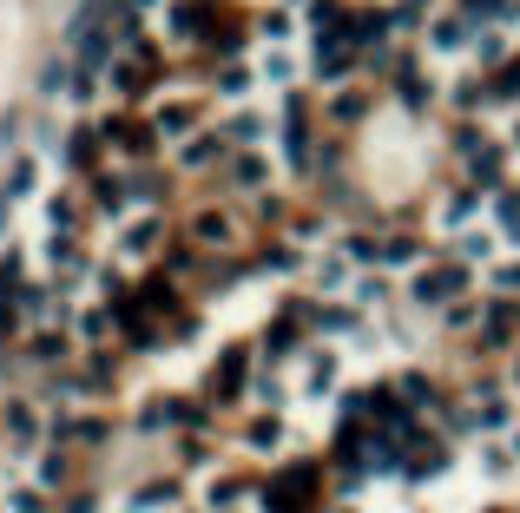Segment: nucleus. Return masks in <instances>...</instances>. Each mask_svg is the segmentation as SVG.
Instances as JSON below:
<instances>
[{
	"label": "nucleus",
	"mask_w": 520,
	"mask_h": 513,
	"mask_svg": "<svg viewBox=\"0 0 520 513\" xmlns=\"http://www.w3.org/2000/svg\"><path fill=\"white\" fill-rule=\"evenodd\" d=\"M507 448H514V461H520V428H514V435H507Z\"/></svg>",
	"instance_id": "nucleus-40"
},
{
	"label": "nucleus",
	"mask_w": 520,
	"mask_h": 513,
	"mask_svg": "<svg viewBox=\"0 0 520 513\" xmlns=\"http://www.w3.org/2000/svg\"><path fill=\"white\" fill-rule=\"evenodd\" d=\"M145 119H152V132H158L165 145H185L191 132H205V125H211L198 99H158V106L145 112Z\"/></svg>",
	"instance_id": "nucleus-10"
},
{
	"label": "nucleus",
	"mask_w": 520,
	"mask_h": 513,
	"mask_svg": "<svg viewBox=\"0 0 520 513\" xmlns=\"http://www.w3.org/2000/svg\"><path fill=\"white\" fill-rule=\"evenodd\" d=\"M244 369H251V349L244 342H231L218 362H211L205 375V395H218V402H231V395H244Z\"/></svg>",
	"instance_id": "nucleus-16"
},
{
	"label": "nucleus",
	"mask_w": 520,
	"mask_h": 513,
	"mask_svg": "<svg viewBox=\"0 0 520 513\" xmlns=\"http://www.w3.org/2000/svg\"><path fill=\"white\" fill-rule=\"evenodd\" d=\"M481 283H488L494 303H520V250H507L501 264H488V270H481Z\"/></svg>",
	"instance_id": "nucleus-26"
},
{
	"label": "nucleus",
	"mask_w": 520,
	"mask_h": 513,
	"mask_svg": "<svg viewBox=\"0 0 520 513\" xmlns=\"http://www.w3.org/2000/svg\"><path fill=\"white\" fill-rule=\"evenodd\" d=\"M33 178H40V158H14V171H7V185H0V211H14V204L33 191Z\"/></svg>",
	"instance_id": "nucleus-31"
},
{
	"label": "nucleus",
	"mask_w": 520,
	"mask_h": 513,
	"mask_svg": "<svg viewBox=\"0 0 520 513\" xmlns=\"http://www.w3.org/2000/svg\"><path fill=\"white\" fill-rule=\"evenodd\" d=\"M488 93L501 99V106H520V53H514V60H501V66H494Z\"/></svg>",
	"instance_id": "nucleus-35"
},
{
	"label": "nucleus",
	"mask_w": 520,
	"mask_h": 513,
	"mask_svg": "<svg viewBox=\"0 0 520 513\" xmlns=\"http://www.w3.org/2000/svg\"><path fill=\"white\" fill-rule=\"evenodd\" d=\"M27 349H33L40 362H66V329H60V323H40V329L27 336Z\"/></svg>",
	"instance_id": "nucleus-34"
},
{
	"label": "nucleus",
	"mask_w": 520,
	"mask_h": 513,
	"mask_svg": "<svg viewBox=\"0 0 520 513\" xmlns=\"http://www.w3.org/2000/svg\"><path fill=\"white\" fill-rule=\"evenodd\" d=\"M27 481H40L47 494H66V487H73V448H60V441H53V448H40V454H33V474H27Z\"/></svg>",
	"instance_id": "nucleus-23"
},
{
	"label": "nucleus",
	"mask_w": 520,
	"mask_h": 513,
	"mask_svg": "<svg viewBox=\"0 0 520 513\" xmlns=\"http://www.w3.org/2000/svg\"><path fill=\"white\" fill-rule=\"evenodd\" d=\"M185 231H191V244H198V250H231L237 244V218H231V211H191Z\"/></svg>",
	"instance_id": "nucleus-22"
},
{
	"label": "nucleus",
	"mask_w": 520,
	"mask_h": 513,
	"mask_svg": "<svg viewBox=\"0 0 520 513\" xmlns=\"http://www.w3.org/2000/svg\"><path fill=\"white\" fill-rule=\"evenodd\" d=\"M257 86H264V79H257V60H251V53H237V60H218V66H211V93H218L224 106H244Z\"/></svg>",
	"instance_id": "nucleus-12"
},
{
	"label": "nucleus",
	"mask_w": 520,
	"mask_h": 513,
	"mask_svg": "<svg viewBox=\"0 0 520 513\" xmlns=\"http://www.w3.org/2000/svg\"><path fill=\"white\" fill-rule=\"evenodd\" d=\"M244 500H251V487L237 481V474H211V487H205V507L211 513H237Z\"/></svg>",
	"instance_id": "nucleus-28"
},
{
	"label": "nucleus",
	"mask_w": 520,
	"mask_h": 513,
	"mask_svg": "<svg viewBox=\"0 0 520 513\" xmlns=\"http://www.w3.org/2000/svg\"><path fill=\"white\" fill-rule=\"evenodd\" d=\"M395 395H402V408H409V415H428V408H435V382H428V375H402V382H395Z\"/></svg>",
	"instance_id": "nucleus-33"
},
{
	"label": "nucleus",
	"mask_w": 520,
	"mask_h": 513,
	"mask_svg": "<svg viewBox=\"0 0 520 513\" xmlns=\"http://www.w3.org/2000/svg\"><path fill=\"white\" fill-rule=\"evenodd\" d=\"M106 415H93V408H79V415H60L53 421V441L60 448H106Z\"/></svg>",
	"instance_id": "nucleus-17"
},
{
	"label": "nucleus",
	"mask_w": 520,
	"mask_h": 513,
	"mask_svg": "<svg viewBox=\"0 0 520 513\" xmlns=\"http://www.w3.org/2000/svg\"><path fill=\"white\" fill-rule=\"evenodd\" d=\"M178 507V481H152L132 494V513H172Z\"/></svg>",
	"instance_id": "nucleus-32"
},
{
	"label": "nucleus",
	"mask_w": 520,
	"mask_h": 513,
	"mask_svg": "<svg viewBox=\"0 0 520 513\" xmlns=\"http://www.w3.org/2000/svg\"><path fill=\"white\" fill-rule=\"evenodd\" d=\"M474 33H481V27H474L461 7H442V14L422 27V40H428V53H435V60H468V53H474Z\"/></svg>",
	"instance_id": "nucleus-7"
},
{
	"label": "nucleus",
	"mask_w": 520,
	"mask_h": 513,
	"mask_svg": "<svg viewBox=\"0 0 520 513\" xmlns=\"http://www.w3.org/2000/svg\"><path fill=\"white\" fill-rule=\"evenodd\" d=\"M290 369H297V402H330L343 389V356L336 349H303Z\"/></svg>",
	"instance_id": "nucleus-5"
},
{
	"label": "nucleus",
	"mask_w": 520,
	"mask_h": 513,
	"mask_svg": "<svg viewBox=\"0 0 520 513\" xmlns=\"http://www.w3.org/2000/svg\"><path fill=\"white\" fill-rule=\"evenodd\" d=\"M119 323H126V316H112V310H86V316H79V336H86V342H106V336H119Z\"/></svg>",
	"instance_id": "nucleus-37"
},
{
	"label": "nucleus",
	"mask_w": 520,
	"mask_h": 513,
	"mask_svg": "<svg viewBox=\"0 0 520 513\" xmlns=\"http://www.w3.org/2000/svg\"><path fill=\"white\" fill-rule=\"evenodd\" d=\"M158 27H165V40H172V47H198V40H211V7L205 0H172V7H165V14H158Z\"/></svg>",
	"instance_id": "nucleus-11"
},
{
	"label": "nucleus",
	"mask_w": 520,
	"mask_h": 513,
	"mask_svg": "<svg viewBox=\"0 0 520 513\" xmlns=\"http://www.w3.org/2000/svg\"><path fill=\"white\" fill-rule=\"evenodd\" d=\"M251 33L264 40V47H290V40H297V7H290V0L257 7V14H251Z\"/></svg>",
	"instance_id": "nucleus-19"
},
{
	"label": "nucleus",
	"mask_w": 520,
	"mask_h": 513,
	"mask_svg": "<svg viewBox=\"0 0 520 513\" xmlns=\"http://www.w3.org/2000/svg\"><path fill=\"white\" fill-rule=\"evenodd\" d=\"M0 441H7L14 454H33V448H40V402L14 395V402L0 408Z\"/></svg>",
	"instance_id": "nucleus-14"
},
{
	"label": "nucleus",
	"mask_w": 520,
	"mask_h": 513,
	"mask_svg": "<svg viewBox=\"0 0 520 513\" xmlns=\"http://www.w3.org/2000/svg\"><path fill=\"white\" fill-rule=\"evenodd\" d=\"M172 158H178V171H231L237 145L224 139L218 125H205V132H191L185 145H172Z\"/></svg>",
	"instance_id": "nucleus-8"
},
{
	"label": "nucleus",
	"mask_w": 520,
	"mask_h": 513,
	"mask_svg": "<svg viewBox=\"0 0 520 513\" xmlns=\"http://www.w3.org/2000/svg\"><path fill=\"white\" fill-rule=\"evenodd\" d=\"M356 60H363L356 47H343V40H323V47L310 53V73L323 79V86H343V79L356 73Z\"/></svg>",
	"instance_id": "nucleus-24"
},
{
	"label": "nucleus",
	"mask_w": 520,
	"mask_h": 513,
	"mask_svg": "<svg viewBox=\"0 0 520 513\" xmlns=\"http://www.w3.org/2000/svg\"><path fill=\"white\" fill-rule=\"evenodd\" d=\"M40 237H79V204L66 191L40 198Z\"/></svg>",
	"instance_id": "nucleus-25"
},
{
	"label": "nucleus",
	"mask_w": 520,
	"mask_h": 513,
	"mask_svg": "<svg viewBox=\"0 0 520 513\" xmlns=\"http://www.w3.org/2000/svg\"><path fill=\"white\" fill-rule=\"evenodd\" d=\"M514 152H520V119H514Z\"/></svg>",
	"instance_id": "nucleus-41"
},
{
	"label": "nucleus",
	"mask_w": 520,
	"mask_h": 513,
	"mask_svg": "<svg viewBox=\"0 0 520 513\" xmlns=\"http://www.w3.org/2000/svg\"><path fill=\"white\" fill-rule=\"evenodd\" d=\"M363 112H369V99L349 86V93H336L330 99V125H363Z\"/></svg>",
	"instance_id": "nucleus-36"
},
{
	"label": "nucleus",
	"mask_w": 520,
	"mask_h": 513,
	"mask_svg": "<svg viewBox=\"0 0 520 513\" xmlns=\"http://www.w3.org/2000/svg\"><path fill=\"white\" fill-rule=\"evenodd\" d=\"M244 441H251L257 454H277L284 448V415H277V408H270V415H251L244 421Z\"/></svg>",
	"instance_id": "nucleus-29"
},
{
	"label": "nucleus",
	"mask_w": 520,
	"mask_h": 513,
	"mask_svg": "<svg viewBox=\"0 0 520 513\" xmlns=\"http://www.w3.org/2000/svg\"><path fill=\"white\" fill-rule=\"evenodd\" d=\"M481 211H488V198H481L474 185H461V191H448V198H442V211H435V231L468 237V231H481Z\"/></svg>",
	"instance_id": "nucleus-15"
},
{
	"label": "nucleus",
	"mask_w": 520,
	"mask_h": 513,
	"mask_svg": "<svg viewBox=\"0 0 520 513\" xmlns=\"http://www.w3.org/2000/svg\"><path fill=\"white\" fill-rule=\"evenodd\" d=\"M277 165H284L277 152H237L224 178H231V185L244 191V198H270V185H277Z\"/></svg>",
	"instance_id": "nucleus-13"
},
{
	"label": "nucleus",
	"mask_w": 520,
	"mask_h": 513,
	"mask_svg": "<svg viewBox=\"0 0 520 513\" xmlns=\"http://www.w3.org/2000/svg\"><path fill=\"white\" fill-rule=\"evenodd\" d=\"M356 277H363V270L349 264L343 250H330V257H310V283H316L323 296H349V290H356Z\"/></svg>",
	"instance_id": "nucleus-21"
},
{
	"label": "nucleus",
	"mask_w": 520,
	"mask_h": 513,
	"mask_svg": "<svg viewBox=\"0 0 520 513\" xmlns=\"http://www.w3.org/2000/svg\"><path fill=\"white\" fill-rule=\"evenodd\" d=\"M448 316V329H455V336H468L474 329V303H455V310H442Z\"/></svg>",
	"instance_id": "nucleus-39"
},
{
	"label": "nucleus",
	"mask_w": 520,
	"mask_h": 513,
	"mask_svg": "<svg viewBox=\"0 0 520 513\" xmlns=\"http://www.w3.org/2000/svg\"><path fill=\"white\" fill-rule=\"evenodd\" d=\"M0 513H47V487H40V481H7Z\"/></svg>",
	"instance_id": "nucleus-30"
},
{
	"label": "nucleus",
	"mask_w": 520,
	"mask_h": 513,
	"mask_svg": "<svg viewBox=\"0 0 520 513\" xmlns=\"http://www.w3.org/2000/svg\"><path fill=\"white\" fill-rule=\"evenodd\" d=\"M158 250H165V211H132V218H119V231H112V257L119 264H152Z\"/></svg>",
	"instance_id": "nucleus-1"
},
{
	"label": "nucleus",
	"mask_w": 520,
	"mask_h": 513,
	"mask_svg": "<svg viewBox=\"0 0 520 513\" xmlns=\"http://www.w3.org/2000/svg\"><path fill=\"white\" fill-rule=\"evenodd\" d=\"M257 349H264V356L270 362H297L303 356V323H297V316H270V323H264V336H257Z\"/></svg>",
	"instance_id": "nucleus-18"
},
{
	"label": "nucleus",
	"mask_w": 520,
	"mask_h": 513,
	"mask_svg": "<svg viewBox=\"0 0 520 513\" xmlns=\"http://www.w3.org/2000/svg\"><path fill=\"white\" fill-rule=\"evenodd\" d=\"M277 158H284L290 171H310V106H303L297 93H284V112H277Z\"/></svg>",
	"instance_id": "nucleus-6"
},
{
	"label": "nucleus",
	"mask_w": 520,
	"mask_h": 513,
	"mask_svg": "<svg viewBox=\"0 0 520 513\" xmlns=\"http://www.w3.org/2000/svg\"><path fill=\"white\" fill-rule=\"evenodd\" d=\"M488 513H514V507H488Z\"/></svg>",
	"instance_id": "nucleus-42"
},
{
	"label": "nucleus",
	"mask_w": 520,
	"mask_h": 513,
	"mask_svg": "<svg viewBox=\"0 0 520 513\" xmlns=\"http://www.w3.org/2000/svg\"><path fill=\"white\" fill-rule=\"evenodd\" d=\"M99 145H106L99 125H73V132H66V165L73 171H99Z\"/></svg>",
	"instance_id": "nucleus-27"
},
{
	"label": "nucleus",
	"mask_w": 520,
	"mask_h": 513,
	"mask_svg": "<svg viewBox=\"0 0 520 513\" xmlns=\"http://www.w3.org/2000/svg\"><path fill=\"white\" fill-rule=\"evenodd\" d=\"M251 60H257V79H264L270 93H297V73H303V66H297V53H290V47H257Z\"/></svg>",
	"instance_id": "nucleus-20"
},
{
	"label": "nucleus",
	"mask_w": 520,
	"mask_h": 513,
	"mask_svg": "<svg viewBox=\"0 0 520 513\" xmlns=\"http://www.w3.org/2000/svg\"><path fill=\"white\" fill-rule=\"evenodd\" d=\"M218 132L237 145V152H270V139H277V112L257 106V99H244V106L218 112Z\"/></svg>",
	"instance_id": "nucleus-2"
},
{
	"label": "nucleus",
	"mask_w": 520,
	"mask_h": 513,
	"mask_svg": "<svg viewBox=\"0 0 520 513\" xmlns=\"http://www.w3.org/2000/svg\"><path fill=\"white\" fill-rule=\"evenodd\" d=\"M53 513H99V494H86V487H66Z\"/></svg>",
	"instance_id": "nucleus-38"
},
{
	"label": "nucleus",
	"mask_w": 520,
	"mask_h": 513,
	"mask_svg": "<svg viewBox=\"0 0 520 513\" xmlns=\"http://www.w3.org/2000/svg\"><path fill=\"white\" fill-rule=\"evenodd\" d=\"M99 132H106V145L126 158V165H145V158H152V145H165V139L152 132V119H126V112L99 119Z\"/></svg>",
	"instance_id": "nucleus-9"
},
{
	"label": "nucleus",
	"mask_w": 520,
	"mask_h": 513,
	"mask_svg": "<svg viewBox=\"0 0 520 513\" xmlns=\"http://www.w3.org/2000/svg\"><path fill=\"white\" fill-rule=\"evenodd\" d=\"M158 73H165V53H158V47H145V40H132V47L119 53V60H112L106 86H112L119 99H145V93H152V79H158Z\"/></svg>",
	"instance_id": "nucleus-3"
},
{
	"label": "nucleus",
	"mask_w": 520,
	"mask_h": 513,
	"mask_svg": "<svg viewBox=\"0 0 520 513\" xmlns=\"http://www.w3.org/2000/svg\"><path fill=\"white\" fill-rule=\"evenodd\" d=\"M468 283H474L468 264H435V270H415L409 296L422 310H455V303H468Z\"/></svg>",
	"instance_id": "nucleus-4"
}]
</instances>
